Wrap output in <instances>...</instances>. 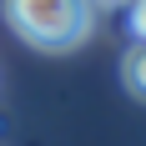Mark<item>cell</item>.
<instances>
[{
	"label": "cell",
	"instance_id": "cell-3",
	"mask_svg": "<svg viewBox=\"0 0 146 146\" xmlns=\"http://www.w3.org/2000/svg\"><path fill=\"white\" fill-rule=\"evenodd\" d=\"M106 5H116V0H106Z\"/></svg>",
	"mask_w": 146,
	"mask_h": 146
},
{
	"label": "cell",
	"instance_id": "cell-2",
	"mask_svg": "<svg viewBox=\"0 0 146 146\" xmlns=\"http://www.w3.org/2000/svg\"><path fill=\"white\" fill-rule=\"evenodd\" d=\"M121 81H126L131 96H146V40L131 45V50L121 56Z\"/></svg>",
	"mask_w": 146,
	"mask_h": 146
},
{
	"label": "cell",
	"instance_id": "cell-1",
	"mask_svg": "<svg viewBox=\"0 0 146 146\" xmlns=\"http://www.w3.org/2000/svg\"><path fill=\"white\" fill-rule=\"evenodd\" d=\"M5 20L35 50H76L91 35V0H5Z\"/></svg>",
	"mask_w": 146,
	"mask_h": 146
}]
</instances>
